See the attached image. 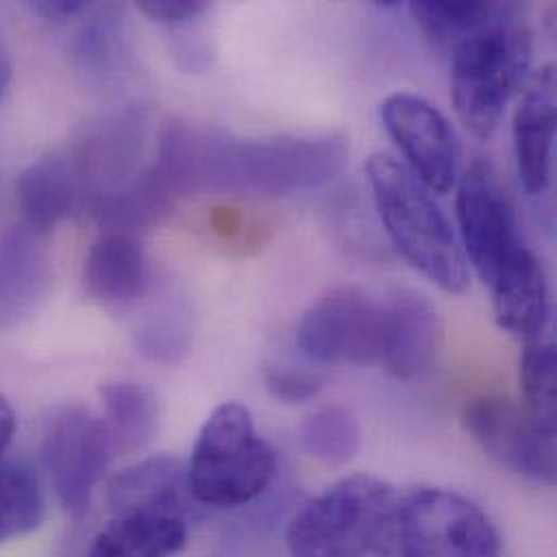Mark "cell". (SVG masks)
Here are the masks:
<instances>
[{"label":"cell","mask_w":557,"mask_h":557,"mask_svg":"<svg viewBox=\"0 0 557 557\" xmlns=\"http://www.w3.org/2000/svg\"><path fill=\"white\" fill-rule=\"evenodd\" d=\"M465 428L497 465L534 484L556 482V432L539 425L525 408L499 395L471 401Z\"/></svg>","instance_id":"obj_9"},{"label":"cell","mask_w":557,"mask_h":557,"mask_svg":"<svg viewBox=\"0 0 557 557\" xmlns=\"http://www.w3.org/2000/svg\"><path fill=\"white\" fill-rule=\"evenodd\" d=\"M497 11V2L478 0H417L410 2V13L417 20L430 44L451 54L458 44L486 26Z\"/></svg>","instance_id":"obj_23"},{"label":"cell","mask_w":557,"mask_h":557,"mask_svg":"<svg viewBox=\"0 0 557 557\" xmlns=\"http://www.w3.org/2000/svg\"><path fill=\"white\" fill-rule=\"evenodd\" d=\"M17 202L24 226L44 237L85 205V191L67 157H46L22 172Z\"/></svg>","instance_id":"obj_18"},{"label":"cell","mask_w":557,"mask_h":557,"mask_svg":"<svg viewBox=\"0 0 557 557\" xmlns=\"http://www.w3.org/2000/svg\"><path fill=\"white\" fill-rule=\"evenodd\" d=\"M349 161L343 133L239 139L191 122H172L152 165L176 196L235 194L288 196L312 191L341 176Z\"/></svg>","instance_id":"obj_1"},{"label":"cell","mask_w":557,"mask_h":557,"mask_svg":"<svg viewBox=\"0 0 557 557\" xmlns=\"http://www.w3.org/2000/svg\"><path fill=\"white\" fill-rule=\"evenodd\" d=\"M367 178L375 211L395 250L445 293L462 295L471 284L469 261L428 189L388 154L369 159Z\"/></svg>","instance_id":"obj_3"},{"label":"cell","mask_w":557,"mask_h":557,"mask_svg":"<svg viewBox=\"0 0 557 557\" xmlns=\"http://www.w3.org/2000/svg\"><path fill=\"white\" fill-rule=\"evenodd\" d=\"M87 293L109 308L135 304L148 288V263L137 237L102 233L83 265Z\"/></svg>","instance_id":"obj_17"},{"label":"cell","mask_w":557,"mask_h":557,"mask_svg":"<svg viewBox=\"0 0 557 557\" xmlns=\"http://www.w3.org/2000/svg\"><path fill=\"white\" fill-rule=\"evenodd\" d=\"M44 512V495L33 469L22 462H0V545L33 534Z\"/></svg>","instance_id":"obj_25"},{"label":"cell","mask_w":557,"mask_h":557,"mask_svg":"<svg viewBox=\"0 0 557 557\" xmlns=\"http://www.w3.org/2000/svg\"><path fill=\"white\" fill-rule=\"evenodd\" d=\"M109 504L120 515H163L189 523L200 512L189 484V469L183 458L152 456L109 484Z\"/></svg>","instance_id":"obj_14"},{"label":"cell","mask_w":557,"mask_h":557,"mask_svg":"<svg viewBox=\"0 0 557 557\" xmlns=\"http://www.w3.org/2000/svg\"><path fill=\"white\" fill-rule=\"evenodd\" d=\"M146 117L124 109L94 122L67 154L85 191V205L126 187L139 176Z\"/></svg>","instance_id":"obj_12"},{"label":"cell","mask_w":557,"mask_h":557,"mask_svg":"<svg viewBox=\"0 0 557 557\" xmlns=\"http://www.w3.org/2000/svg\"><path fill=\"white\" fill-rule=\"evenodd\" d=\"M397 557H502V539L471 499L419 486L401 495Z\"/></svg>","instance_id":"obj_6"},{"label":"cell","mask_w":557,"mask_h":557,"mask_svg":"<svg viewBox=\"0 0 557 557\" xmlns=\"http://www.w3.org/2000/svg\"><path fill=\"white\" fill-rule=\"evenodd\" d=\"M456 207L465 257L478 276L491 284L508 255L523 242L517 231L515 207L488 161H473L465 172Z\"/></svg>","instance_id":"obj_10"},{"label":"cell","mask_w":557,"mask_h":557,"mask_svg":"<svg viewBox=\"0 0 557 557\" xmlns=\"http://www.w3.org/2000/svg\"><path fill=\"white\" fill-rule=\"evenodd\" d=\"M91 7L94 4L87 0H39V2L30 4L33 13L46 17V20H54V22H65L74 15L89 11Z\"/></svg>","instance_id":"obj_31"},{"label":"cell","mask_w":557,"mask_h":557,"mask_svg":"<svg viewBox=\"0 0 557 557\" xmlns=\"http://www.w3.org/2000/svg\"><path fill=\"white\" fill-rule=\"evenodd\" d=\"M299 441L321 465L345 467L362 447V430L358 417L349 408L325 406L301 421Z\"/></svg>","instance_id":"obj_24"},{"label":"cell","mask_w":557,"mask_h":557,"mask_svg":"<svg viewBox=\"0 0 557 557\" xmlns=\"http://www.w3.org/2000/svg\"><path fill=\"white\" fill-rule=\"evenodd\" d=\"M532 61V30L523 7L497 2L486 26L451 52V98L460 122L480 139L493 137L523 85Z\"/></svg>","instance_id":"obj_4"},{"label":"cell","mask_w":557,"mask_h":557,"mask_svg":"<svg viewBox=\"0 0 557 557\" xmlns=\"http://www.w3.org/2000/svg\"><path fill=\"white\" fill-rule=\"evenodd\" d=\"M265 386L282 404H304L321 393V380L317 375L278 367L265 371Z\"/></svg>","instance_id":"obj_28"},{"label":"cell","mask_w":557,"mask_h":557,"mask_svg":"<svg viewBox=\"0 0 557 557\" xmlns=\"http://www.w3.org/2000/svg\"><path fill=\"white\" fill-rule=\"evenodd\" d=\"M187 469L200 506L233 510L252 504L272 486L278 458L257 432L250 410L228 401L202 425Z\"/></svg>","instance_id":"obj_5"},{"label":"cell","mask_w":557,"mask_h":557,"mask_svg":"<svg viewBox=\"0 0 557 557\" xmlns=\"http://www.w3.org/2000/svg\"><path fill=\"white\" fill-rule=\"evenodd\" d=\"M556 139V67L543 65L528 83L515 113V150L523 189L543 196L552 181Z\"/></svg>","instance_id":"obj_15"},{"label":"cell","mask_w":557,"mask_h":557,"mask_svg":"<svg viewBox=\"0 0 557 557\" xmlns=\"http://www.w3.org/2000/svg\"><path fill=\"white\" fill-rule=\"evenodd\" d=\"M115 454L100 417L83 406L57 410L41 436V460L59 504L72 517L89 510L91 495Z\"/></svg>","instance_id":"obj_7"},{"label":"cell","mask_w":557,"mask_h":557,"mask_svg":"<svg viewBox=\"0 0 557 557\" xmlns=\"http://www.w3.org/2000/svg\"><path fill=\"white\" fill-rule=\"evenodd\" d=\"M521 386L525 412L539 425L556 432L557 356L554 343H528L521 358Z\"/></svg>","instance_id":"obj_26"},{"label":"cell","mask_w":557,"mask_h":557,"mask_svg":"<svg viewBox=\"0 0 557 557\" xmlns=\"http://www.w3.org/2000/svg\"><path fill=\"white\" fill-rule=\"evenodd\" d=\"M401 495L395 486L351 475L310 499L288 523L290 557H397Z\"/></svg>","instance_id":"obj_2"},{"label":"cell","mask_w":557,"mask_h":557,"mask_svg":"<svg viewBox=\"0 0 557 557\" xmlns=\"http://www.w3.org/2000/svg\"><path fill=\"white\" fill-rule=\"evenodd\" d=\"M443 347V319L436 306L414 290H401L386 304V327L380 362L399 382L432 371Z\"/></svg>","instance_id":"obj_13"},{"label":"cell","mask_w":557,"mask_h":557,"mask_svg":"<svg viewBox=\"0 0 557 557\" xmlns=\"http://www.w3.org/2000/svg\"><path fill=\"white\" fill-rule=\"evenodd\" d=\"M15 434V412L11 404L0 395V454L9 447Z\"/></svg>","instance_id":"obj_32"},{"label":"cell","mask_w":557,"mask_h":557,"mask_svg":"<svg viewBox=\"0 0 557 557\" xmlns=\"http://www.w3.org/2000/svg\"><path fill=\"white\" fill-rule=\"evenodd\" d=\"M207 0H139L137 9L152 22L168 26H187L209 11Z\"/></svg>","instance_id":"obj_29"},{"label":"cell","mask_w":557,"mask_h":557,"mask_svg":"<svg viewBox=\"0 0 557 557\" xmlns=\"http://www.w3.org/2000/svg\"><path fill=\"white\" fill-rule=\"evenodd\" d=\"M104 425L115 451H137L146 447L159 425V404L154 393L137 382H109L100 391Z\"/></svg>","instance_id":"obj_21"},{"label":"cell","mask_w":557,"mask_h":557,"mask_svg":"<svg viewBox=\"0 0 557 557\" xmlns=\"http://www.w3.org/2000/svg\"><path fill=\"white\" fill-rule=\"evenodd\" d=\"M174 57L183 70H191V72H200L211 63V50L207 41L202 37H196L194 33L176 37Z\"/></svg>","instance_id":"obj_30"},{"label":"cell","mask_w":557,"mask_h":557,"mask_svg":"<svg viewBox=\"0 0 557 557\" xmlns=\"http://www.w3.org/2000/svg\"><path fill=\"white\" fill-rule=\"evenodd\" d=\"M50 278L41 235L24 224L0 242V325L30 314Z\"/></svg>","instance_id":"obj_19"},{"label":"cell","mask_w":557,"mask_h":557,"mask_svg":"<svg viewBox=\"0 0 557 557\" xmlns=\"http://www.w3.org/2000/svg\"><path fill=\"white\" fill-rule=\"evenodd\" d=\"M386 304L358 286H338L319 297L297 327L299 349L319 362H380Z\"/></svg>","instance_id":"obj_8"},{"label":"cell","mask_w":557,"mask_h":557,"mask_svg":"<svg viewBox=\"0 0 557 557\" xmlns=\"http://www.w3.org/2000/svg\"><path fill=\"white\" fill-rule=\"evenodd\" d=\"M488 286L493 288L497 325L525 343L541 341L549 319V288L539 257L521 244L508 255Z\"/></svg>","instance_id":"obj_16"},{"label":"cell","mask_w":557,"mask_h":557,"mask_svg":"<svg viewBox=\"0 0 557 557\" xmlns=\"http://www.w3.org/2000/svg\"><path fill=\"white\" fill-rule=\"evenodd\" d=\"M122 15L115 4L96 7L94 15L78 30L72 44L76 67L96 83H111L120 78L126 50L122 33Z\"/></svg>","instance_id":"obj_22"},{"label":"cell","mask_w":557,"mask_h":557,"mask_svg":"<svg viewBox=\"0 0 557 557\" xmlns=\"http://www.w3.org/2000/svg\"><path fill=\"white\" fill-rule=\"evenodd\" d=\"M189 523L163 515H120L98 532L87 557H174L187 545Z\"/></svg>","instance_id":"obj_20"},{"label":"cell","mask_w":557,"mask_h":557,"mask_svg":"<svg viewBox=\"0 0 557 557\" xmlns=\"http://www.w3.org/2000/svg\"><path fill=\"white\" fill-rule=\"evenodd\" d=\"M380 117L414 178L430 191L447 194L458 174V141L447 117L414 94L388 96L380 104Z\"/></svg>","instance_id":"obj_11"},{"label":"cell","mask_w":557,"mask_h":557,"mask_svg":"<svg viewBox=\"0 0 557 557\" xmlns=\"http://www.w3.org/2000/svg\"><path fill=\"white\" fill-rule=\"evenodd\" d=\"M11 76H13V61L7 46L0 39V102L4 100V94L11 85Z\"/></svg>","instance_id":"obj_33"},{"label":"cell","mask_w":557,"mask_h":557,"mask_svg":"<svg viewBox=\"0 0 557 557\" xmlns=\"http://www.w3.org/2000/svg\"><path fill=\"white\" fill-rule=\"evenodd\" d=\"M189 327L185 314L178 312L174 301L157 306L148 317L146 325L139 330V347L154 360L174 362L183 351H187Z\"/></svg>","instance_id":"obj_27"}]
</instances>
